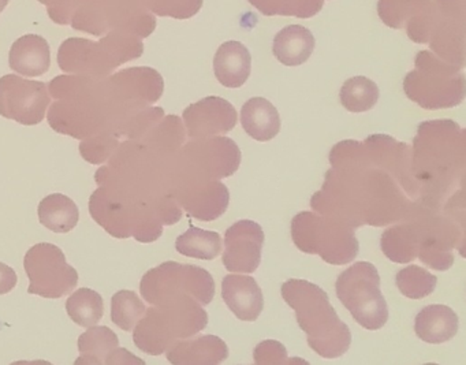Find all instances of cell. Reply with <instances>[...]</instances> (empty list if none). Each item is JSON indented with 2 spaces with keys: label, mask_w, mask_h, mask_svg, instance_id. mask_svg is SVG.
<instances>
[{
  "label": "cell",
  "mask_w": 466,
  "mask_h": 365,
  "mask_svg": "<svg viewBox=\"0 0 466 365\" xmlns=\"http://www.w3.org/2000/svg\"><path fill=\"white\" fill-rule=\"evenodd\" d=\"M280 293L286 304L296 310L299 326L319 356L338 359L349 350L350 329L340 320L323 289L308 280L289 279Z\"/></svg>",
  "instance_id": "6da1fadb"
},
{
  "label": "cell",
  "mask_w": 466,
  "mask_h": 365,
  "mask_svg": "<svg viewBox=\"0 0 466 365\" xmlns=\"http://www.w3.org/2000/svg\"><path fill=\"white\" fill-rule=\"evenodd\" d=\"M207 324L208 315L200 302L190 296L177 297L147 309L133 329V340L144 353L160 356L177 340L203 331Z\"/></svg>",
  "instance_id": "7a4b0ae2"
},
{
  "label": "cell",
  "mask_w": 466,
  "mask_h": 365,
  "mask_svg": "<svg viewBox=\"0 0 466 365\" xmlns=\"http://www.w3.org/2000/svg\"><path fill=\"white\" fill-rule=\"evenodd\" d=\"M143 53V39L127 32L111 31L99 42L77 37L65 40L59 48L58 64L65 73L102 78L121 65L140 58Z\"/></svg>",
  "instance_id": "3957f363"
},
{
  "label": "cell",
  "mask_w": 466,
  "mask_h": 365,
  "mask_svg": "<svg viewBox=\"0 0 466 365\" xmlns=\"http://www.w3.org/2000/svg\"><path fill=\"white\" fill-rule=\"evenodd\" d=\"M94 81L95 78L78 75L61 76L51 81L48 92L58 102L51 107L48 121L56 132L84 138L95 136L105 127Z\"/></svg>",
  "instance_id": "277c9868"
},
{
  "label": "cell",
  "mask_w": 466,
  "mask_h": 365,
  "mask_svg": "<svg viewBox=\"0 0 466 365\" xmlns=\"http://www.w3.org/2000/svg\"><path fill=\"white\" fill-rule=\"evenodd\" d=\"M403 91L408 99L425 110L452 108L465 99V75L431 51H420L414 70L403 80Z\"/></svg>",
  "instance_id": "5b68a950"
},
{
  "label": "cell",
  "mask_w": 466,
  "mask_h": 365,
  "mask_svg": "<svg viewBox=\"0 0 466 365\" xmlns=\"http://www.w3.org/2000/svg\"><path fill=\"white\" fill-rule=\"evenodd\" d=\"M291 237L302 252L319 255L326 263L343 266L359 253L354 228L335 218L304 211L291 220Z\"/></svg>",
  "instance_id": "8992f818"
},
{
  "label": "cell",
  "mask_w": 466,
  "mask_h": 365,
  "mask_svg": "<svg viewBox=\"0 0 466 365\" xmlns=\"http://www.w3.org/2000/svg\"><path fill=\"white\" fill-rule=\"evenodd\" d=\"M70 25L95 36L119 31L146 39L157 28V18L140 0H77Z\"/></svg>",
  "instance_id": "52a82bcc"
},
{
  "label": "cell",
  "mask_w": 466,
  "mask_h": 365,
  "mask_svg": "<svg viewBox=\"0 0 466 365\" xmlns=\"http://www.w3.org/2000/svg\"><path fill=\"white\" fill-rule=\"evenodd\" d=\"M338 299L354 320L365 330H380L389 320V308L380 291L378 269L368 261H359L338 277Z\"/></svg>",
  "instance_id": "ba28073f"
},
{
  "label": "cell",
  "mask_w": 466,
  "mask_h": 365,
  "mask_svg": "<svg viewBox=\"0 0 466 365\" xmlns=\"http://www.w3.org/2000/svg\"><path fill=\"white\" fill-rule=\"evenodd\" d=\"M140 291L143 299L151 305L181 296H190L201 305H208L214 299L215 280L201 267L166 261L144 275Z\"/></svg>",
  "instance_id": "9c48e42d"
},
{
  "label": "cell",
  "mask_w": 466,
  "mask_h": 365,
  "mask_svg": "<svg viewBox=\"0 0 466 365\" xmlns=\"http://www.w3.org/2000/svg\"><path fill=\"white\" fill-rule=\"evenodd\" d=\"M465 157V130L455 122L428 121L420 124L414 138V168L432 176L447 171Z\"/></svg>",
  "instance_id": "30bf717a"
},
{
  "label": "cell",
  "mask_w": 466,
  "mask_h": 365,
  "mask_svg": "<svg viewBox=\"0 0 466 365\" xmlns=\"http://www.w3.org/2000/svg\"><path fill=\"white\" fill-rule=\"evenodd\" d=\"M24 267L29 278V294L61 299L77 288L78 272L67 263L65 253L56 245H35L26 252Z\"/></svg>",
  "instance_id": "8fae6325"
},
{
  "label": "cell",
  "mask_w": 466,
  "mask_h": 365,
  "mask_svg": "<svg viewBox=\"0 0 466 365\" xmlns=\"http://www.w3.org/2000/svg\"><path fill=\"white\" fill-rule=\"evenodd\" d=\"M430 46L441 61L463 69L466 48V0H433Z\"/></svg>",
  "instance_id": "7c38bea8"
},
{
  "label": "cell",
  "mask_w": 466,
  "mask_h": 365,
  "mask_svg": "<svg viewBox=\"0 0 466 365\" xmlns=\"http://www.w3.org/2000/svg\"><path fill=\"white\" fill-rule=\"evenodd\" d=\"M51 97L48 86L40 81L7 75L0 78V116L25 127L42 124Z\"/></svg>",
  "instance_id": "4fadbf2b"
},
{
  "label": "cell",
  "mask_w": 466,
  "mask_h": 365,
  "mask_svg": "<svg viewBox=\"0 0 466 365\" xmlns=\"http://www.w3.org/2000/svg\"><path fill=\"white\" fill-rule=\"evenodd\" d=\"M185 157L193 166V181H218L233 176L241 165V151L228 137L201 138L187 144Z\"/></svg>",
  "instance_id": "5bb4252c"
},
{
  "label": "cell",
  "mask_w": 466,
  "mask_h": 365,
  "mask_svg": "<svg viewBox=\"0 0 466 365\" xmlns=\"http://www.w3.org/2000/svg\"><path fill=\"white\" fill-rule=\"evenodd\" d=\"M433 0H379L378 15L384 25L405 29L409 39L428 45L432 28Z\"/></svg>",
  "instance_id": "9a60e30c"
},
{
  "label": "cell",
  "mask_w": 466,
  "mask_h": 365,
  "mask_svg": "<svg viewBox=\"0 0 466 365\" xmlns=\"http://www.w3.org/2000/svg\"><path fill=\"white\" fill-rule=\"evenodd\" d=\"M264 231L253 220H239L226 230L223 264L230 272L253 274L261 263Z\"/></svg>",
  "instance_id": "2e32d148"
},
{
  "label": "cell",
  "mask_w": 466,
  "mask_h": 365,
  "mask_svg": "<svg viewBox=\"0 0 466 365\" xmlns=\"http://www.w3.org/2000/svg\"><path fill=\"white\" fill-rule=\"evenodd\" d=\"M187 136L193 140L228 135L237 125V111L230 102L208 96L185 108Z\"/></svg>",
  "instance_id": "e0dca14e"
},
{
  "label": "cell",
  "mask_w": 466,
  "mask_h": 365,
  "mask_svg": "<svg viewBox=\"0 0 466 365\" xmlns=\"http://www.w3.org/2000/svg\"><path fill=\"white\" fill-rule=\"evenodd\" d=\"M105 86L116 99H122V102H127L138 107L157 102L165 89L162 76L151 67H132V69L122 70L108 78Z\"/></svg>",
  "instance_id": "ac0fdd59"
},
{
  "label": "cell",
  "mask_w": 466,
  "mask_h": 365,
  "mask_svg": "<svg viewBox=\"0 0 466 365\" xmlns=\"http://www.w3.org/2000/svg\"><path fill=\"white\" fill-rule=\"evenodd\" d=\"M177 198L190 217L211 222L225 214L230 193L220 181H193Z\"/></svg>",
  "instance_id": "d6986e66"
},
{
  "label": "cell",
  "mask_w": 466,
  "mask_h": 365,
  "mask_svg": "<svg viewBox=\"0 0 466 365\" xmlns=\"http://www.w3.org/2000/svg\"><path fill=\"white\" fill-rule=\"evenodd\" d=\"M222 297L223 301L239 320L255 321L263 312V291L255 278L248 275H226L222 280Z\"/></svg>",
  "instance_id": "ffe728a7"
},
{
  "label": "cell",
  "mask_w": 466,
  "mask_h": 365,
  "mask_svg": "<svg viewBox=\"0 0 466 365\" xmlns=\"http://www.w3.org/2000/svg\"><path fill=\"white\" fill-rule=\"evenodd\" d=\"M228 357V345L215 335L177 340L167 350L168 361L176 365H217Z\"/></svg>",
  "instance_id": "44dd1931"
},
{
  "label": "cell",
  "mask_w": 466,
  "mask_h": 365,
  "mask_svg": "<svg viewBox=\"0 0 466 365\" xmlns=\"http://www.w3.org/2000/svg\"><path fill=\"white\" fill-rule=\"evenodd\" d=\"M9 65L24 77H42L51 67L50 45L39 35H25L13 43Z\"/></svg>",
  "instance_id": "7402d4cb"
},
{
  "label": "cell",
  "mask_w": 466,
  "mask_h": 365,
  "mask_svg": "<svg viewBox=\"0 0 466 365\" xmlns=\"http://www.w3.org/2000/svg\"><path fill=\"white\" fill-rule=\"evenodd\" d=\"M252 56L242 43L226 42L218 48L214 58L217 80L226 88H241L250 76Z\"/></svg>",
  "instance_id": "603a6c76"
},
{
  "label": "cell",
  "mask_w": 466,
  "mask_h": 365,
  "mask_svg": "<svg viewBox=\"0 0 466 365\" xmlns=\"http://www.w3.org/2000/svg\"><path fill=\"white\" fill-rule=\"evenodd\" d=\"M457 313L446 305L435 304L422 308L414 319V331L420 340L432 345L444 343L457 335Z\"/></svg>",
  "instance_id": "cb8c5ba5"
},
{
  "label": "cell",
  "mask_w": 466,
  "mask_h": 365,
  "mask_svg": "<svg viewBox=\"0 0 466 365\" xmlns=\"http://www.w3.org/2000/svg\"><path fill=\"white\" fill-rule=\"evenodd\" d=\"M316 40L309 29L289 25L278 32L272 45L275 58L285 66H301L315 50Z\"/></svg>",
  "instance_id": "d4e9b609"
},
{
  "label": "cell",
  "mask_w": 466,
  "mask_h": 365,
  "mask_svg": "<svg viewBox=\"0 0 466 365\" xmlns=\"http://www.w3.org/2000/svg\"><path fill=\"white\" fill-rule=\"evenodd\" d=\"M241 124L253 140L266 141L280 132V117L277 107L264 97H252L241 108Z\"/></svg>",
  "instance_id": "484cf974"
},
{
  "label": "cell",
  "mask_w": 466,
  "mask_h": 365,
  "mask_svg": "<svg viewBox=\"0 0 466 365\" xmlns=\"http://www.w3.org/2000/svg\"><path fill=\"white\" fill-rule=\"evenodd\" d=\"M425 228L420 225H400L387 228L381 236V250L394 263H409L419 255Z\"/></svg>",
  "instance_id": "4316f807"
},
{
  "label": "cell",
  "mask_w": 466,
  "mask_h": 365,
  "mask_svg": "<svg viewBox=\"0 0 466 365\" xmlns=\"http://www.w3.org/2000/svg\"><path fill=\"white\" fill-rule=\"evenodd\" d=\"M37 212L40 223L54 233H69L80 220L77 204L62 193H54L43 198Z\"/></svg>",
  "instance_id": "83f0119b"
},
{
  "label": "cell",
  "mask_w": 466,
  "mask_h": 365,
  "mask_svg": "<svg viewBox=\"0 0 466 365\" xmlns=\"http://www.w3.org/2000/svg\"><path fill=\"white\" fill-rule=\"evenodd\" d=\"M78 350L81 357L76 364H107L114 350L118 348L119 340L116 332L106 326L88 327L78 338Z\"/></svg>",
  "instance_id": "f1b7e54d"
},
{
  "label": "cell",
  "mask_w": 466,
  "mask_h": 365,
  "mask_svg": "<svg viewBox=\"0 0 466 365\" xmlns=\"http://www.w3.org/2000/svg\"><path fill=\"white\" fill-rule=\"evenodd\" d=\"M176 249L187 258L198 260H214L222 249V239L217 231L189 228L177 238Z\"/></svg>",
  "instance_id": "f546056e"
},
{
  "label": "cell",
  "mask_w": 466,
  "mask_h": 365,
  "mask_svg": "<svg viewBox=\"0 0 466 365\" xmlns=\"http://www.w3.org/2000/svg\"><path fill=\"white\" fill-rule=\"evenodd\" d=\"M67 315L78 326H95L105 315V301L97 291L88 288L76 290L66 301Z\"/></svg>",
  "instance_id": "4dcf8cb0"
},
{
  "label": "cell",
  "mask_w": 466,
  "mask_h": 365,
  "mask_svg": "<svg viewBox=\"0 0 466 365\" xmlns=\"http://www.w3.org/2000/svg\"><path fill=\"white\" fill-rule=\"evenodd\" d=\"M379 88L372 80L357 76L349 78L340 88V103L350 113L359 114L372 110L379 100Z\"/></svg>",
  "instance_id": "1f68e13d"
},
{
  "label": "cell",
  "mask_w": 466,
  "mask_h": 365,
  "mask_svg": "<svg viewBox=\"0 0 466 365\" xmlns=\"http://www.w3.org/2000/svg\"><path fill=\"white\" fill-rule=\"evenodd\" d=\"M256 10L267 17H296L308 20L321 12L324 0H249Z\"/></svg>",
  "instance_id": "d6a6232c"
},
{
  "label": "cell",
  "mask_w": 466,
  "mask_h": 365,
  "mask_svg": "<svg viewBox=\"0 0 466 365\" xmlns=\"http://www.w3.org/2000/svg\"><path fill=\"white\" fill-rule=\"evenodd\" d=\"M147 308L132 290H119L111 299V320L124 331H133Z\"/></svg>",
  "instance_id": "836d02e7"
},
{
  "label": "cell",
  "mask_w": 466,
  "mask_h": 365,
  "mask_svg": "<svg viewBox=\"0 0 466 365\" xmlns=\"http://www.w3.org/2000/svg\"><path fill=\"white\" fill-rule=\"evenodd\" d=\"M398 290L410 299H424L435 291L438 278L419 266H409L397 272Z\"/></svg>",
  "instance_id": "e575fe53"
},
{
  "label": "cell",
  "mask_w": 466,
  "mask_h": 365,
  "mask_svg": "<svg viewBox=\"0 0 466 365\" xmlns=\"http://www.w3.org/2000/svg\"><path fill=\"white\" fill-rule=\"evenodd\" d=\"M140 2L152 15L176 18V20H189L195 17L204 4V0H140Z\"/></svg>",
  "instance_id": "d590c367"
},
{
  "label": "cell",
  "mask_w": 466,
  "mask_h": 365,
  "mask_svg": "<svg viewBox=\"0 0 466 365\" xmlns=\"http://www.w3.org/2000/svg\"><path fill=\"white\" fill-rule=\"evenodd\" d=\"M116 141L113 140V135H96L91 140L84 141L80 149L86 162L100 165L108 159V155L113 154L116 148Z\"/></svg>",
  "instance_id": "8d00e7d4"
},
{
  "label": "cell",
  "mask_w": 466,
  "mask_h": 365,
  "mask_svg": "<svg viewBox=\"0 0 466 365\" xmlns=\"http://www.w3.org/2000/svg\"><path fill=\"white\" fill-rule=\"evenodd\" d=\"M256 364H285L290 362L288 359V351L285 346L278 340H264L256 346L255 351Z\"/></svg>",
  "instance_id": "74e56055"
},
{
  "label": "cell",
  "mask_w": 466,
  "mask_h": 365,
  "mask_svg": "<svg viewBox=\"0 0 466 365\" xmlns=\"http://www.w3.org/2000/svg\"><path fill=\"white\" fill-rule=\"evenodd\" d=\"M40 4L47 6L51 20L59 25H69L75 15L77 0H39Z\"/></svg>",
  "instance_id": "f35d334b"
},
{
  "label": "cell",
  "mask_w": 466,
  "mask_h": 365,
  "mask_svg": "<svg viewBox=\"0 0 466 365\" xmlns=\"http://www.w3.org/2000/svg\"><path fill=\"white\" fill-rule=\"evenodd\" d=\"M18 278L15 269L7 264L0 263V296L10 293L17 286Z\"/></svg>",
  "instance_id": "ab89813d"
},
{
  "label": "cell",
  "mask_w": 466,
  "mask_h": 365,
  "mask_svg": "<svg viewBox=\"0 0 466 365\" xmlns=\"http://www.w3.org/2000/svg\"><path fill=\"white\" fill-rule=\"evenodd\" d=\"M10 0H0V13L4 12L6 9L7 5H9Z\"/></svg>",
  "instance_id": "60d3db41"
}]
</instances>
